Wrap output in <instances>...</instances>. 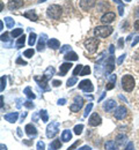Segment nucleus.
<instances>
[{"label": "nucleus", "mask_w": 139, "mask_h": 150, "mask_svg": "<svg viewBox=\"0 0 139 150\" xmlns=\"http://www.w3.org/2000/svg\"><path fill=\"white\" fill-rule=\"evenodd\" d=\"M36 38H37V36H36V34H35V33H30V35H29V39H28V44H29L30 46H33V45L36 43Z\"/></svg>", "instance_id": "obj_26"}, {"label": "nucleus", "mask_w": 139, "mask_h": 150, "mask_svg": "<svg viewBox=\"0 0 139 150\" xmlns=\"http://www.w3.org/2000/svg\"><path fill=\"white\" fill-rule=\"evenodd\" d=\"M123 43H124L123 38H119V40H118V47L119 49H123Z\"/></svg>", "instance_id": "obj_52"}, {"label": "nucleus", "mask_w": 139, "mask_h": 150, "mask_svg": "<svg viewBox=\"0 0 139 150\" xmlns=\"http://www.w3.org/2000/svg\"><path fill=\"white\" fill-rule=\"evenodd\" d=\"M23 105H24L26 108H28V109H33V108H34V104H33L30 100H27V102H24V103H23Z\"/></svg>", "instance_id": "obj_42"}, {"label": "nucleus", "mask_w": 139, "mask_h": 150, "mask_svg": "<svg viewBox=\"0 0 139 150\" xmlns=\"http://www.w3.org/2000/svg\"><path fill=\"white\" fill-rule=\"evenodd\" d=\"M133 27H135V29H136L137 31H139V20H137V21L135 22V24H133Z\"/></svg>", "instance_id": "obj_53"}, {"label": "nucleus", "mask_w": 139, "mask_h": 150, "mask_svg": "<svg viewBox=\"0 0 139 150\" xmlns=\"http://www.w3.org/2000/svg\"><path fill=\"white\" fill-rule=\"evenodd\" d=\"M114 29L110 27V25H99L94 29V34L98 38H105L108 36H110L113 34Z\"/></svg>", "instance_id": "obj_2"}, {"label": "nucleus", "mask_w": 139, "mask_h": 150, "mask_svg": "<svg viewBox=\"0 0 139 150\" xmlns=\"http://www.w3.org/2000/svg\"><path fill=\"white\" fill-rule=\"evenodd\" d=\"M125 54H122V56L118 58V60H117V65H122V62H123V60L125 59Z\"/></svg>", "instance_id": "obj_47"}, {"label": "nucleus", "mask_w": 139, "mask_h": 150, "mask_svg": "<svg viewBox=\"0 0 139 150\" xmlns=\"http://www.w3.org/2000/svg\"><path fill=\"white\" fill-rule=\"evenodd\" d=\"M83 105H81V104H78V103H73V104H71V106H70V110L72 111V112H78L80 109L82 108Z\"/></svg>", "instance_id": "obj_30"}, {"label": "nucleus", "mask_w": 139, "mask_h": 150, "mask_svg": "<svg viewBox=\"0 0 139 150\" xmlns=\"http://www.w3.org/2000/svg\"><path fill=\"white\" fill-rule=\"evenodd\" d=\"M40 117H41V119H42L43 122H46V121L49 120V115H48V112H46L45 110H41Z\"/></svg>", "instance_id": "obj_31"}, {"label": "nucleus", "mask_w": 139, "mask_h": 150, "mask_svg": "<svg viewBox=\"0 0 139 150\" xmlns=\"http://www.w3.org/2000/svg\"><path fill=\"white\" fill-rule=\"evenodd\" d=\"M109 47H110V49H109V52H110V54H114V52H115V46H114V45H110Z\"/></svg>", "instance_id": "obj_54"}, {"label": "nucleus", "mask_w": 139, "mask_h": 150, "mask_svg": "<svg viewBox=\"0 0 139 150\" xmlns=\"http://www.w3.org/2000/svg\"><path fill=\"white\" fill-rule=\"evenodd\" d=\"M65 51H71V46H70V45H64V46L60 49V53H64Z\"/></svg>", "instance_id": "obj_41"}, {"label": "nucleus", "mask_w": 139, "mask_h": 150, "mask_svg": "<svg viewBox=\"0 0 139 150\" xmlns=\"http://www.w3.org/2000/svg\"><path fill=\"white\" fill-rule=\"evenodd\" d=\"M60 84H61V82H60V81H58V80L52 81V86H53V87H59Z\"/></svg>", "instance_id": "obj_50"}, {"label": "nucleus", "mask_w": 139, "mask_h": 150, "mask_svg": "<svg viewBox=\"0 0 139 150\" xmlns=\"http://www.w3.org/2000/svg\"><path fill=\"white\" fill-rule=\"evenodd\" d=\"M113 1H115V2H116V4H119V5H123V4H122V1H120V0H113Z\"/></svg>", "instance_id": "obj_59"}, {"label": "nucleus", "mask_w": 139, "mask_h": 150, "mask_svg": "<svg viewBox=\"0 0 139 150\" xmlns=\"http://www.w3.org/2000/svg\"><path fill=\"white\" fill-rule=\"evenodd\" d=\"M116 80H117V76H116V75H111V76H110V82H114V83H115Z\"/></svg>", "instance_id": "obj_55"}, {"label": "nucleus", "mask_w": 139, "mask_h": 150, "mask_svg": "<svg viewBox=\"0 0 139 150\" xmlns=\"http://www.w3.org/2000/svg\"><path fill=\"white\" fill-rule=\"evenodd\" d=\"M78 144H80V141H77L76 143H73V144H72V146H71L67 150H74L76 148H77V146H78Z\"/></svg>", "instance_id": "obj_48"}, {"label": "nucleus", "mask_w": 139, "mask_h": 150, "mask_svg": "<svg viewBox=\"0 0 139 150\" xmlns=\"http://www.w3.org/2000/svg\"><path fill=\"white\" fill-rule=\"evenodd\" d=\"M82 129H83V125H81V124H80V125H77V126L74 127V129H73V131H74V134L79 135V134L82 133Z\"/></svg>", "instance_id": "obj_36"}, {"label": "nucleus", "mask_w": 139, "mask_h": 150, "mask_svg": "<svg viewBox=\"0 0 139 150\" xmlns=\"http://www.w3.org/2000/svg\"><path fill=\"white\" fill-rule=\"evenodd\" d=\"M104 96H105V94H102V96H101V97H100V99H99V100H102V98H103V97H104Z\"/></svg>", "instance_id": "obj_62"}, {"label": "nucleus", "mask_w": 139, "mask_h": 150, "mask_svg": "<svg viewBox=\"0 0 139 150\" xmlns=\"http://www.w3.org/2000/svg\"><path fill=\"white\" fill-rule=\"evenodd\" d=\"M5 120H7L8 122H15L18 121V118H19V113L18 112H12V113H7L4 115Z\"/></svg>", "instance_id": "obj_16"}, {"label": "nucleus", "mask_w": 139, "mask_h": 150, "mask_svg": "<svg viewBox=\"0 0 139 150\" xmlns=\"http://www.w3.org/2000/svg\"><path fill=\"white\" fill-rule=\"evenodd\" d=\"M48 46H49L50 49H52V50H57L60 46L59 40L56 39V38H50V39L48 40Z\"/></svg>", "instance_id": "obj_18"}, {"label": "nucleus", "mask_w": 139, "mask_h": 150, "mask_svg": "<svg viewBox=\"0 0 139 150\" xmlns=\"http://www.w3.org/2000/svg\"><path fill=\"white\" fill-rule=\"evenodd\" d=\"M89 73H91V67L89 66H85L82 68L81 73H80V76H86V75H88Z\"/></svg>", "instance_id": "obj_35"}, {"label": "nucleus", "mask_w": 139, "mask_h": 150, "mask_svg": "<svg viewBox=\"0 0 139 150\" xmlns=\"http://www.w3.org/2000/svg\"><path fill=\"white\" fill-rule=\"evenodd\" d=\"M23 16L27 18V19H29L30 21H34V22H36V21L38 20L37 14H36L34 11H28V12H26V13L23 14Z\"/></svg>", "instance_id": "obj_20"}, {"label": "nucleus", "mask_w": 139, "mask_h": 150, "mask_svg": "<svg viewBox=\"0 0 139 150\" xmlns=\"http://www.w3.org/2000/svg\"><path fill=\"white\" fill-rule=\"evenodd\" d=\"M45 40H46V35L43 34L41 35V38L38 40V44H37V51H43L44 50V46H45Z\"/></svg>", "instance_id": "obj_22"}, {"label": "nucleus", "mask_w": 139, "mask_h": 150, "mask_svg": "<svg viewBox=\"0 0 139 150\" xmlns=\"http://www.w3.org/2000/svg\"><path fill=\"white\" fill-rule=\"evenodd\" d=\"M61 148V142H60V139H56V140H53L51 143H50V146H49V149L48 150H58Z\"/></svg>", "instance_id": "obj_21"}, {"label": "nucleus", "mask_w": 139, "mask_h": 150, "mask_svg": "<svg viewBox=\"0 0 139 150\" xmlns=\"http://www.w3.org/2000/svg\"><path fill=\"white\" fill-rule=\"evenodd\" d=\"M0 29H1V30L4 29V23H2V22H0Z\"/></svg>", "instance_id": "obj_61"}, {"label": "nucleus", "mask_w": 139, "mask_h": 150, "mask_svg": "<svg viewBox=\"0 0 139 150\" xmlns=\"http://www.w3.org/2000/svg\"><path fill=\"white\" fill-rule=\"evenodd\" d=\"M126 113H128V110H126L125 106H118V108L116 109L115 113H114V115H115V118H116L117 120H122V119L125 118Z\"/></svg>", "instance_id": "obj_12"}, {"label": "nucleus", "mask_w": 139, "mask_h": 150, "mask_svg": "<svg viewBox=\"0 0 139 150\" xmlns=\"http://www.w3.org/2000/svg\"><path fill=\"white\" fill-rule=\"evenodd\" d=\"M136 82H135V77L132 75H123L122 77V88L126 91V93H131L135 89Z\"/></svg>", "instance_id": "obj_1"}, {"label": "nucleus", "mask_w": 139, "mask_h": 150, "mask_svg": "<svg viewBox=\"0 0 139 150\" xmlns=\"http://www.w3.org/2000/svg\"><path fill=\"white\" fill-rule=\"evenodd\" d=\"M4 20H5L6 25H7V28H8V29H11V28H13V27H14V20L12 19V18L7 16V18H5Z\"/></svg>", "instance_id": "obj_32"}, {"label": "nucleus", "mask_w": 139, "mask_h": 150, "mask_svg": "<svg viewBox=\"0 0 139 150\" xmlns=\"http://www.w3.org/2000/svg\"><path fill=\"white\" fill-rule=\"evenodd\" d=\"M95 4H96V0H80L79 1V6L82 11L92 9Z\"/></svg>", "instance_id": "obj_7"}, {"label": "nucleus", "mask_w": 139, "mask_h": 150, "mask_svg": "<svg viewBox=\"0 0 139 150\" xmlns=\"http://www.w3.org/2000/svg\"><path fill=\"white\" fill-rule=\"evenodd\" d=\"M118 14L120 16H123V14H124V11H123V5H119L118 6Z\"/></svg>", "instance_id": "obj_49"}, {"label": "nucleus", "mask_w": 139, "mask_h": 150, "mask_svg": "<svg viewBox=\"0 0 139 150\" xmlns=\"http://www.w3.org/2000/svg\"><path fill=\"white\" fill-rule=\"evenodd\" d=\"M71 67H72L71 61H70V62H64V64H61L59 66V75L64 76V75L71 69Z\"/></svg>", "instance_id": "obj_14"}, {"label": "nucleus", "mask_w": 139, "mask_h": 150, "mask_svg": "<svg viewBox=\"0 0 139 150\" xmlns=\"http://www.w3.org/2000/svg\"><path fill=\"white\" fill-rule=\"evenodd\" d=\"M65 103H66V99H64V98H61V99L58 100V104H59V105H64Z\"/></svg>", "instance_id": "obj_57"}, {"label": "nucleus", "mask_w": 139, "mask_h": 150, "mask_svg": "<svg viewBox=\"0 0 139 150\" xmlns=\"http://www.w3.org/2000/svg\"><path fill=\"white\" fill-rule=\"evenodd\" d=\"M24 94H26V96H27L28 98H30V99H34V98L36 97V95L33 94V91H31L30 87H27V88L24 89Z\"/></svg>", "instance_id": "obj_29"}, {"label": "nucleus", "mask_w": 139, "mask_h": 150, "mask_svg": "<svg viewBox=\"0 0 139 150\" xmlns=\"http://www.w3.org/2000/svg\"><path fill=\"white\" fill-rule=\"evenodd\" d=\"M101 122H102V119H101V117H100L98 113H93L91 115L89 120H88V125L92 126V127L99 126V125H101Z\"/></svg>", "instance_id": "obj_8"}, {"label": "nucleus", "mask_w": 139, "mask_h": 150, "mask_svg": "<svg viewBox=\"0 0 139 150\" xmlns=\"http://www.w3.org/2000/svg\"><path fill=\"white\" fill-rule=\"evenodd\" d=\"M24 43H26V36L23 35V36H21V37L18 39V42H16V49L23 47V46H24Z\"/></svg>", "instance_id": "obj_28"}, {"label": "nucleus", "mask_w": 139, "mask_h": 150, "mask_svg": "<svg viewBox=\"0 0 139 150\" xmlns=\"http://www.w3.org/2000/svg\"><path fill=\"white\" fill-rule=\"evenodd\" d=\"M79 88L85 93H92L94 90V87L92 84L91 80H83L79 83Z\"/></svg>", "instance_id": "obj_6"}, {"label": "nucleus", "mask_w": 139, "mask_h": 150, "mask_svg": "<svg viewBox=\"0 0 139 150\" xmlns=\"http://www.w3.org/2000/svg\"><path fill=\"white\" fill-rule=\"evenodd\" d=\"M71 139H72V133H71V131L65 129V131L63 132V134H61V140L64 142H68Z\"/></svg>", "instance_id": "obj_24"}, {"label": "nucleus", "mask_w": 139, "mask_h": 150, "mask_svg": "<svg viewBox=\"0 0 139 150\" xmlns=\"http://www.w3.org/2000/svg\"><path fill=\"white\" fill-rule=\"evenodd\" d=\"M1 40H2V42H7V40H8V34H7V33H5V34L1 35Z\"/></svg>", "instance_id": "obj_46"}, {"label": "nucleus", "mask_w": 139, "mask_h": 150, "mask_svg": "<svg viewBox=\"0 0 139 150\" xmlns=\"http://www.w3.org/2000/svg\"><path fill=\"white\" fill-rule=\"evenodd\" d=\"M125 141H126V136H125L124 134L117 135V137H116V143H117L118 146H123V144L125 143Z\"/></svg>", "instance_id": "obj_25"}, {"label": "nucleus", "mask_w": 139, "mask_h": 150, "mask_svg": "<svg viewBox=\"0 0 139 150\" xmlns=\"http://www.w3.org/2000/svg\"><path fill=\"white\" fill-rule=\"evenodd\" d=\"M46 14L50 19L52 20H58L60 19L61 14H63V8L59 5H51L48 7L46 9Z\"/></svg>", "instance_id": "obj_3"}, {"label": "nucleus", "mask_w": 139, "mask_h": 150, "mask_svg": "<svg viewBox=\"0 0 139 150\" xmlns=\"http://www.w3.org/2000/svg\"><path fill=\"white\" fill-rule=\"evenodd\" d=\"M48 80H49V79H48L45 75H42V77H38V76L35 77V81L38 83L40 87H42L43 90H50V88L48 87Z\"/></svg>", "instance_id": "obj_9"}, {"label": "nucleus", "mask_w": 139, "mask_h": 150, "mask_svg": "<svg viewBox=\"0 0 139 150\" xmlns=\"http://www.w3.org/2000/svg\"><path fill=\"white\" fill-rule=\"evenodd\" d=\"M53 74H55V68H53V67H51V66H50V67H48V68H46V71H45V73H44V75H45L48 79H50Z\"/></svg>", "instance_id": "obj_33"}, {"label": "nucleus", "mask_w": 139, "mask_h": 150, "mask_svg": "<svg viewBox=\"0 0 139 150\" xmlns=\"http://www.w3.org/2000/svg\"><path fill=\"white\" fill-rule=\"evenodd\" d=\"M125 150H135V144H133V142H129V144H128V147L125 148Z\"/></svg>", "instance_id": "obj_45"}, {"label": "nucleus", "mask_w": 139, "mask_h": 150, "mask_svg": "<svg viewBox=\"0 0 139 150\" xmlns=\"http://www.w3.org/2000/svg\"><path fill=\"white\" fill-rule=\"evenodd\" d=\"M114 87H115V83L114 82H109L105 86V90H111V89H114Z\"/></svg>", "instance_id": "obj_44"}, {"label": "nucleus", "mask_w": 139, "mask_h": 150, "mask_svg": "<svg viewBox=\"0 0 139 150\" xmlns=\"http://www.w3.org/2000/svg\"><path fill=\"white\" fill-rule=\"evenodd\" d=\"M23 34V29H21V28H18V29H14L12 33H11V35H12V37L13 38H16L21 36Z\"/></svg>", "instance_id": "obj_27"}, {"label": "nucleus", "mask_w": 139, "mask_h": 150, "mask_svg": "<svg viewBox=\"0 0 139 150\" xmlns=\"http://www.w3.org/2000/svg\"><path fill=\"white\" fill-rule=\"evenodd\" d=\"M138 43H139V36H138V37H136V39H135V40L132 42V46L135 47V46H136V45H137Z\"/></svg>", "instance_id": "obj_56"}, {"label": "nucleus", "mask_w": 139, "mask_h": 150, "mask_svg": "<svg viewBox=\"0 0 139 150\" xmlns=\"http://www.w3.org/2000/svg\"><path fill=\"white\" fill-rule=\"evenodd\" d=\"M115 68V58L111 56L109 57V59L107 60L105 62V73L107 74H110Z\"/></svg>", "instance_id": "obj_13"}, {"label": "nucleus", "mask_w": 139, "mask_h": 150, "mask_svg": "<svg viewBox=\"0 0 139 150\" xmlns=\"http://www.w3.org/2000/svg\"><path fill=\"white\" fill-rule=\"evenodd\" d=\"M93 109V103H88V105L86 106V110H85V114H83V117H87L88 115V113L91 112V110Z\"/></svg>", "instance_id": "obj_39"}, {"label": "nucleus", "mask_w": 139, "mask_h": 150, "mask_svg": "<svg viewBox=\"0 0 139 150\" xmlns=\"http://www.w3.org/2000/svg\"><path fill=\"white\" fill-rule=\"evenodd\" d=\"M64 59L67 60V61H76V60H78V54H77L76 52L70 51V52H67V53L65 54Z\"/></svg>", "instance_id": "obj_23"}, {"label": "nucleus", "mask_w": 139, "mask_h": 150, "mask_svg": "<svg viewBox=\"0 0 139 150\" xmlns=\"http://www.w3.org/2000/svg\"><path fill=\"white\" fill-rule=\"evenodd\" d=\"M1 150H7V148H6V146H4V144H1Z\"/></svg>", "instance_id": "obj_60"}, {"label": "nucleus", "mask_w": 139, "mask_h": 150, "mask_svg": "<svg viewBox=\"0 0 139 150\" xmlns=\"http://www.w3.org/2000/svg\"><path fill=\"white\" fill-rule=\"evenodd\" d=\"M16 64H21V65H23V66H26V65H27V62H26V61H23L21 58H19V59L16 60Z\"/></svg>", "instance_id": "obj_51"}, {"label": "nucleus", "mask_w": 139, "mask_h": 150, "mask_svg": "<svg viewBox=\"0 0 139 150\" xmlns=\"http://www.w3.org/2000/svg\"><path fill=\"white\" fill-rule=\"evenodd\" d=\"M89 149H91L89 147H82V148H81V149H79V150H89Z\"/></svg>", "instance_id": "obj_58"}, {"label": "nucleus", "mask_w": 139, "mask_h": 150, "mask_svg": "<svg viewBox=\"0 0 139 150\" xmlns=\"http://www.w3.org/2000/svg\"><path fill=\"white\" fill-rule=\"evenodd\" d=\"M34 53H35V51L33 49H28V50H26L23 52V56L26 57V58H31V57L34 56Z\"/></svg>", "instance_id": "obj_34"}, {"label": "nucleus", "mask_w": 139, "mask_h": 150, "mask_svg": "<svg viewBox=\"0 0 139 150\" xmlns=\"http://www.w3.org/2000/svg\"><path fill=\"white\" fill-rule=\"evenodd\" d=\"M58 131H59V122L53 121V122L49 124L48 127H46V136H48L49 139L55 137V136L58 134Z\"/></svg>", "instance_id": "obj_5"}, {"label": "nucleus", "mask_w": 139, "mask_h": 150, "mask_svg": "<svg viewBox=\"0 0 139 150\" xmlns=\"http://www.w3.org/2000/svg\"><path fill=\"white\" fill-rule=\"evenodd\" d=\"M82 65H78L76 68H74V71H73V75H74V77L77 76V75H79L80 73H81V71H82Z\"/></svg>", "instance_id": "obj_38"}, {"label": "nucleus", "mask_w": 139, "mask_h": 150, "mask_svg": "<svg viewBox=\"0 0 139 150\" xmlns=\"http://www.w3.org/2000/svg\"><path fill=\"white\" fill-rule=\"evenodd\" d=\"M104 148H105V150H118V144L116 143V141L110 140V141L105 142Z\"/></svg>", "instance_id": "obj_19"}, {"label": "nucleus", "mask_w": 139, "mask_h": 150, "mask_svg": "<svg viewBox=\"0 0 139 150\" xmlns=\"http://www.w3.org/2000/svg\"><path fill=\"white\" fill-rule=\"evenodd\" d=\"M115 108H116V102H115L114 99H109V100H107V102L104 103V105H103V109H104L107 112H111Z\"/></svg>", "instance_id": "obj_15"}, {"label": "nucleus", "mask_w": 139, "mask_h": 150, "mask_svg": "<svg viewBox=\"0 0 139 150\" xmlns=\"http://www.w3.org/2000/svg\"><path fill=\"white\" fill-rule=\"evenodd\" d=\"M44 148H45V144H44L43 141L37 142V150H44Z\"/></svg>", "instance_id": "obj_43"}, {"label": "nucleus", "mask_w": 139, "mask_h": 150, "mask_svg": "<svg viewBox=\"0 0 139 150\" xmlns=\"http://www.w3.org/2000/svg\"><path fill=\"white\" fill-rule=\"evenodd\" d=\"M5 87H6V76L4 75V76H1V88H0V90L4 91Z\"/></svg>", "instance_id": "obj_40"}, {"label": "nucleus", "mask_w": 139, "mask_h": 150, "mask_svg": "<svg viewBox=\"0 0 139 150\" xmlns=\"http://www.w3.org/2000/svg\"><path fill=\"white\" fill-rule=\"evenodd\" d=\"M99 44H100V40L98 38H88V39H86L85 43H83L86 50H87L89 53H95L96 50H98Z\"/></svg>", "instance_id": "obj_4"}, {"label": "nucleus", "mask_w": 139, "mask_h": 150, "mask_svg": "<svg viewBox=\"0 0 139 150\" xmlns=\"http://www.w3.org/2000/svg\"><path fill=\"white\" fill-rule=\"evenodd\" d=\"M24 2L22 0H9L8 1V9L9 11H15L19 9L21 7H23Z\"/></svg>", "instance_id": "obj_11"}, {"label": "nucleus", "mask_w": 139, "mask_h": 150, "mask_svg": "<svg viewBox=\"0 0 139 150\" xmlns=\"http://www.w3.org/2000/svg\"><path fill=\"white\" fill-rule=\"evenodd\" d=\"M77 81H78L77 77H71V79H68V80H67V87H68V88H70V87H73V86L77 83Z\"/></svg>", "instance_id": "obj_37"}, {"label": "nucleus", "mask_w": 139, "mask_h": 150, "mask_svg": "<svg viewBox=\"0 0 139 150\" xmlns=\"http://www.w3.org/2000/svg\"><path fill=\"white\" fill-rule=\"evenodd\" d=\"M44 1H46V0H40V1H38V4H42V2H44Z\"/></svg>", "instance_id": "obj_63"}, {"label": "nucleus", "mask_w": 139, "mask_h": 150, "mask_svg": "<svg viewBox=\"0 0 139 150\" xmlns=\"http://www.w3.org/2000/svg\"><path fill=\"white\" fill-rule=\"evenodd\" d=\"M124 1H128V2H129V1H131V0H124Z\"/></svg>", "instance_id": "obj_64"}, {"label": "nucleus", "mask_w": 139, "mask_h": 150, "mask_svg": "<svg viewBox=\"0 0 139 150\" xmlns=\"http://www.w3.org/2000/svg\"><path fill=\"white\" fill-rule=\"evenodd\" d=\"M24 129H26L27 135H29V136H36V134H37V129L33 124H28Z\"/></svg>", "instance_id": "obj_17"}, {"label": "nucleus", "mask_w": 139, "mask_h": 150, "mask_svg": "<svg viewBox=\"0 0 139 150\" xmlns=\"http://www.w3.org/2000/svg\"><path fill=\"white\" fill-rule=\"evenodd\" d=\"M115 18H116V14H115V13H113V12H107L105 14L102 15L101 22L104 23V24H109V23H111V22L115 20Z\"/></svg>", "instance_id": "obj_10"}]
</instances>
